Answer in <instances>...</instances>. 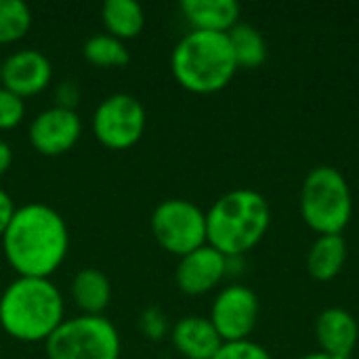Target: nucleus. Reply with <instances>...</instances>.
Wrapping results in <instances>:
<instances>
[{
	"instance_id": "nucleus-10",
	"label": "nucleus",
	"mask_w": 359,
	"mask_h": 359,
	"mask_svg": "<svg viewBox=\"0 0 359 359\" xmlns=\"http://www.w3.org/2000/svg\"><path fill=\"white\" fill-rule=\"evenodd\" d=\"M82 135V120L74 109L48 107L29 124V143L42 156L67 154Z\"/></svg>"
},
{
	"instance_id": "nucleus-29",
	"label": "nucleus",
	"mask_w": 359,
	"mask_h": 359,
	"mask_svg": "<svg viewBox=\"0 0 359 359\" xmlns=\"http://www.w3.org/2000/svg\"><path fill=\"white\" fill-rule=\"evenodd\" d=\"M0 69H2V59H0Z\"/></svg>"
},
{
	"instance_id": "nucleus-1",
	"label": "nucleus",
	"mask_w": 359,
	"mask_h": 359,
	"mask_svg": "<svg viewBox=\"0 0 359 359\" xmlns=\"http://www.w3.org/2000/svg\"><path fill=\"white\" fill-rule=\"evenodd\" d=\"M0 240L4 259L19 278L50 280L69 250L65 219L40 202L15 208Z\"/></svg>"
},
{
	"instance_id": "nucleus-15",
	"label": "nucleus",
	"mask_w": 359,
	"mask_h": 359,
	"mask_svg": "<svg viewBox=\"0 0 359 359\" xmlns=\"http://www.w3.org/2000/svg\"><path fill=\"white\" fill-rule=\"evenodd\" d=\"M181 13L191 29L227 34L240 19L236 0H183Z\"/></svg>"
},
{
	"instance_id": "nucleus-18",
	"label": "nucleus",
	"mask_w": 359,
	"mask_h": 359,
	"mask_svg": "<svg viewBox=\"0 0 359 359\" xmlns=\"http://www.w3.org/2000/svg\"><path fill=\"white\" fill-rule=\"evenodd\" d=\"M101 19L107 34L122 42L137 38L145 25L143 6L135 0H107L101 6Z\"/></svg>"
},
{
	"instance_id": "nucleus-14",
	"label": "nucleus",
	"mask_w": 359,
	"mask_h": 359,
	"mask_svg": "<svg viewBox=\"0 0 359 359\" xmlns=\"http://www.w3.org/2000/svg\"><path fill=\"white\" fill-rule=\"evenodd\" d=\"M170 339L175 349L185 359H212L223 347V339L208 318L187 316L181 318L172 330Z\"/></svg>"
},
{
	"instance_id": "nucleus-25",
	"label": "nucleus",
	"mask_w": 359,
	"mask_h": 359,
	"mask_svg": "<svg viewBox=\"0 0 359 359\" xmlns=\"http://www.w3.org/2000/svg\"><path fill=\"white\" fill-rule=\"evenodd\" d=\"M80 101V86L72 80H65L61 82L57 88H55V105L57 107H63V109H74L76 111V105Z\"/></svg>"
},
{
	"instance_id": "nucleus-20",
	"label": "nucleus",
	"mask_w": 359,
	"mask_h": 359,
	"mask_svg": "<svg viewBox=\"0 0 359 359\" xmlns=\"http://www.w3.org/2000/svg\"><path fill=\"white\" fill-rule=\"evenodd\" d=\"M84 59L103 69H114V67H124L130 61V53L126 44L109 34H95L84 42L82 48Z\"/></svg>"
},
{
	"instance_id": "nucleus-7",
	"label": "nucleus",
	"mask_w": 359,
	"mask_h": 359,
	"mask_svg": "<svg viewBox=\"0 0 359 359\" xmlns=\"http://www.w3.org/2000/svg\"><path fill=\"white\" fill-rule=\"evenodd\" d=\"M151 233L156 242L175 257H185L206 244V212L181 198L160 202L151 212Z\"/></svg>"
},
{
	"instance_id": "nucleus-16",
	"label": "nucleus",
	"mask_w": 359,
	"mask_h": 359,
	"mask_svg": "<svg viewBox=\"0 0 359 359\" xmlns=\"http://www.w3.org/2000/svg\"><path fill=\"white\" fill-rule=\"evenodd\" d=\"M72 299L82 316H103L111 301V284L95 267L80 269L72 280Z\"/></svg>"
},
{
	"instance_id": "nucleus-19",
	"label": "nucleus",
	"mask_w": 359,
	"mask_h": 359,
	"mask_svg": "<svg viewBox=\"0 0 359 359\" xmlns=\"http://www.w3.org/2000/svg\"><path fill=\"white\" fill-rule=\"evenodd\" d=\"M229 44L236 57L238 67H259L265 63L267 59V42L263 38V34L250 25V23H236L229 32Z\"/></svg>"
},
{
	"instance_id": "nucleus-17",
	"label": "nucleus",
	"mask_w": 359,
	"mask_h": 359,
	"mask_svg": "<svg viewBox=\"0 0 359 359\" xmlns=\"http://www.w3.org/2000/svg\"><path fill=\"white\" fill-rule=\"evenodd\" d=\"M347 261V242L341 233L320 236L307 255V271L320 282L337 278Z\"/></svg>"
},
{
	"instance_id": "nucleus-11",
	"label": "nucleus",
	"mask_w": 359,
	"mask_h": 359,
	"mask_svg": "<svg viewBox=\"0 0 359 359\" xmlns=\"http://www.w3.org/2000/svg\"><path fill=\"white\" fill-rule=\"evenodd\" d=\"M53 78V65L48 57L34 48H21L2 59L0 86L15 93L21 99L40 95L48 88Z\"/></svg>"
},
{
	"instance_id": "nucleus-26",
	"label": "nucleus",
	"mask_w": 359,
	"mask_h": 359,
	"mask_svg": "<svg viewBox=\"0 0 359 359\" xmlns=\"http://www.w3.org/2000/svg\"><path fill=\"white\" fill-rule=\"evenodd\" d=\"M13 212H15V204H13L11 196L0 187V238H2V233L6 229V225L11 223Z\"/></svg>"
},
{
	"instance_id": "nucleus-21",
	"label": "nucleus",
	"mask_w": 359,
	"mask_h": 359,
	"mask_svg": "<svg viewBox=\"0 0 359 359\" xmlns=\"http://www.w3.org/2000/svg\"><path fill=\"white\" fill-rule=\"evenodd\" d=\"M32 21V8L23 0H0V46L25 38Z\"/></svg>"
},
{
	"instance_id": "nucleus-13",
	"label": "nucleus",
	"mask_w": 359,
	"mask_h": 359,
	"mask_svg": "<svg viewBox=\"0 0 359 359\" xmlns=\"http://www.w3.org/2000/svg\"><path fill=\"white\" fill-rule=\"evenodd\" d=\"M316 337L324 353L349 359L359 341V324L343 307H328L316 320Z\"/></svg>"
},
{
	"instance_id": "nucleus-2",
	"label": "nucleus",
	"mask_w": 359,
	"mask_h": 359,
	"mask_svg": "<svg viewBox=\"0 0 359 359\" xmlns=\"http://www.w3.org/2000/svg\"><path fill=\"white\" fill-rule=\"evenodd\" d=\"M63 297L46 278H15L0 294V326L21 343H46L63 324Z\"/></svg>"
},
{
	"instance_id": "nucleus-4",
	"label": "nucleus",
	"mask_w": 359,
	"mask_h": 359,
	"mask_svg": "<svg viewBox=\"0 0 359 359\" xmlns=\"http://www.w3.org/2000/svg\"><path fill=\"white\" fill-rule=\"evenodd\" d=\"M170 69L175 80L189 93L210 95L225 88L238 72L229 36L189 29L172 48Z\"/></svg>"
},
{
	"instance_id": "nucleus-12",
	"label": "nucleus",
	"mask_w": 359,
	"mask_h": 359,
	"mask_svg": "<svg viewBox=\"0 0 359 359\" xmlns=\"http://www.w3.org/2000/svg\"><path fill=\"white\" fill-rule=\"evenodd\" d=\"M227 267L229 259L210 244H204L198 250L179 259L175 280L181 292L189 297H200L221 284L227 273Z\"/></svg>"
},
{
	"instance_id": "nucleus-9",
	"label": "nucleus",
	"mask_w": 359,
	"mask_h": 359,
	"mask_svg": "<svg viewBox=\"0 0 359 359\" xmlns=\"http://www.w3.org/2000/svg\"><path fill=\"white\" fill-rule=\"evenodd\" d=\"M259 297L244 284L225 286L212 301L210 322L217 328L223 343L246 341L259 320Z\"/></svg>"
},
{
	"instance_id": "nucleus-22",
	"label": "nucleus",
	"mask_w": 359,
	"mask_h": 359,
	"mask_svg": "<svg viewBox=\"0 0 359 359\" xmlns=\"http://www.w3.org/2000/svg\"><path fill=\"white\" fill-rule=\"evenodd\" d=\"M25 116V101L0 86V130H11L21 124Z\"/></svg>"
},
{
	"instance_id": "nucleus-3",
	"label": "nucleus",
	"mask_w": 359,
	"mask_h": 359,
	"mask_svg": "<svg viewBox=\"0 0 359 359\" xmlns=\"http://www.w3.org/2000/svg\"><path fill=\"white\" fill-rule=\"evenodd\" d=\"M271 210L267 198L248 187L223 194L206 212V244L227 259L255 248L269 229Z\"/></svg>"
},
{
	"instance_id": "nucleus-28",
	"label": "nucleus",
	"mask_w": 359,
	"mask_h": 359,
	"mask_svg": "<svg viewBox=\"0 0 359 359\" xmlns=\"http://www.w3.org/2000/svg\"><path fill=\"white\" fill-rule=\"evenodd\" d=\"M299 359H343V358H334V355H328V353H324V351H313V353H305V355H301Z\"/></svg>"
},
{
	"instance_id": "nucleus-27",
	"label": "nucleus",
	"mask_w": 359,
	"mask_h": 359,
	"mask_svg": "<svg viewBox=\"0 0 359 359\" xmlns=\"http://www.w3.org/2000/svg\"><path fill=\"white\" fill-rule=\"evenodd\" d=\"M11 164H13V149L6 141L0 139V177H4L8 172Z\"/></svg>"
},
{
	"instance_id": "nucleus-5",
	"label": "nucleus",
	"mask_w": 359,
	"mask_h": 359,
	"mask_svg": "<svg viewBox=\"0 0 359 359\" xmlns=\"http://www.w3.org/2000/svg\"><path fill=\"white\" fill-rule=\"evenodd\" d=\"M353 212V196L345 175L334 166H316L301 187V215L320 236L341 233Z\"/></svg>"
},
{
	"instance_id": "nucleus-6",
	"label": "nucleus",
	"mask_w": 359,
	"mask_h": 359,
	"mask_svg": "<svg viewBox=\"0 0 359 359\" xmlns=\"http://www.w3.org/2000/svg\"><path fill=\"white\" fill-rule=\"evenodd\" d=\"M48 359H120L118 328L103 316H76L48 337Z\"/></svg>"
},
{
	"instance_id": "nucleus-24",
	"label": "nucleus",
	"mask_w": 359,
	"mask_h": 359,
	"mask_svg": "<svg viewBox=\"0 0 359 359\" xmlns=\"http://www.w3.org/2000/svg\"><path fill=\"white\" fill-rule=\"evenodd\" d=\"M141 332H143L147 339H151V341L164 339L166 332H168L166 316H164L160 309H156V307L143 311V316H141Z\"/></svg>"
},
{
	"instance_id": "nucleus-23",
	"label": "nucleus",
	"mask_w": 359,
	"mask_h": 359,
	"mask_svg": "<svg viewBox=\"0 0 359 359\" xmlns=\"http://www.w3.org/2000/svg\"><path fill=\"white\" fill-rule=\"evenodd\" d=\"M212 359H273V358H271V353H269L263 345H259V343H255V341L246 339V341H238V343H223V347L217 351V355H215Z\"/></svg>"
},
{
	"instance_id": "nucleus-8",
	"label": "nucleus",
	"mask_w": 359,
	"mask_h": 359,
	"mask_svg": "<svg viewBox=\"0 0 359 359\" xmlns=\"http://www.w3.org/2000/svg\"><path fill=\"white\" fill-rule=\"evenodd\" d=\"M145 107L128 93H116L103 99L93 114L95 139L114 151H124L137 145L145 133Z\"/></svg>"
}]
</instances>
